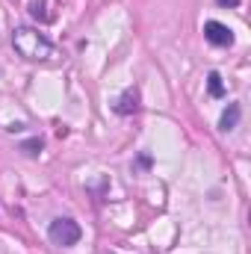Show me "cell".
Segmentation results:
<instances>
[{"label":"cell","instance_id":"8","mask_svg":"<svg viewBox=\"0 0 251 254\" xmlns=\"http://www.w3.org/2000/svg\"><path fill=\"white\" fill-rule=\"evenodd\" d=\"M42 9H45V6H42V3H39V0H36V3H33V6H30V12H33V15H36V18H48V15H45V12H42Z\"/></svg>","mask_w":251,"mask_h":254},{"label":"cell","instance_id":"9","mask_svg":"<svg viewBox=\"0 0 251 254\" xmlns=\"http://www.w3.org/2000/svg\"><path fill=\"white\" fill-rule=\"evenodd\" d=\"M219 3H222V6H237L240 0H219Z\"/></svg>","mask_w":251,"mask_h":254},{"label":"cell","instance_id":"7","mask_svg":"<svg viewBox=\"0 0 251 254\" xmlns=\"http://www.w3.org/2000/svg\"><path fill=\"white\" fill-rule=\"evenodd\" d=\"M24 151H27V154H39V151H42V142H36V139H33V142H24Z\"/></svg>","mask_w":251,"mask_h":254},{"label":"cell","instance_id":"2","mask_svg":"<svg viewBox=\"0 0 251 254\" xmlns=\"http://www.w3.org/2000/svg\"><path fill=\"white\" fill-rule=\"evenodd\" d=\"M48 237L57 243V246H77L80 243V225L74 222V219H54L51 222V228H48Z\"/></svg>","mask_w":251,"mask_h":254},{"label":"cell","instance_id":"4","mask_svg":"<svg viewBox=\"0 0 251 254\" xmlns=\"http://www.w3.org/2000/svg\"><path fill=\"white\" fill-rule=\"evenodd\" d=\"M240 113H243V110H240V104H231V107L225 110V116H222L219 127H222V130H234L237 122H240Z\"/></svg>","mask_w":251,"mask_h":254},{"label":"cell","instance_id":"6","mask_svg":"<svg viewBox=\"0 0 251 254\" xmlns=\"http://www.w3.org/2000/svg\"><path fill=\"white\" fill-rule=\"evenodd\" d=\"M130 110H136V92L133 95H125L122 104H119V113H130Z\"/></svg>","mask_w":251,"mask_h":254},{"label":"cell","instance_id":"3","mask_svg":"<svg viewBox=\"0 0 251 254\" xmlns=\"http://www.w3.org/2000/svg\"><path fill=\"white\" fill-rule=\"evenodd\" d=\"M204 36H207L210 45H219V48H231L234 45V33L225 24H219V21H207L204 24Z\"/></svg>","mask_w":251,"mask_h":254},{"label":"cell","instance_id":"1","mask_svg":"<svg viewBox=\"0 0 251 254\" xmlns=\"http://www.w3.org/2000/svg\"><path fill=\"white\" fill-rule=\"evenodd\" d=\"M12 48H15L18 57H24V60H48V57L54 54V45H51L42 33H36V30H30V27H18V30L12 33Z\"/></svg>","mask_w":251,"mask_h":254},{"label":"cell","instance_id":"5","mask_svg":"<svg viewBox=\"0 0 251 254\" xmlns=\"http://www.w3.org/2000/svg\"><path fill=\"white\" fill-rule=\"evenodd\" d=\"M207 89H210V95H213V98H222V95H225L222 77H219L216 71H210V77H207Z\"/></svg>","mask_w":251,"mask_h":254}]
</instances>
